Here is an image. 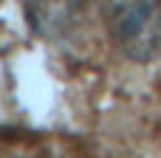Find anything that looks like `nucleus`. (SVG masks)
Here are the masks:
<instances>
[{
  "label": "nucleus",
  "mask_w": 161,
  "mask_h": 158,
  "mask_svg": "<svg viewBox=\"0 0 161 158\" xmlns=\"http://www.w3.org/2000/svg\"><path fill=\"white\" fill-rule=\"evenodd\" d=\"M108 17L122 40V45L144 57L158 40V8L156 0H108Z\"/></svg>",
  "instance_id": "f257e3e1"
}]
</instances>
